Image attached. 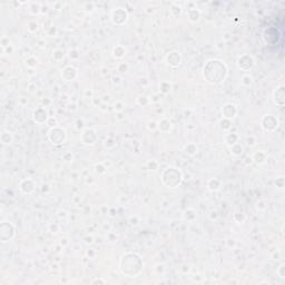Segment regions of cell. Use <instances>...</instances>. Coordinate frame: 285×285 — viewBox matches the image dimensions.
<instances>
[{"instance_id":"6da1fadb","label":"cell","mask_w":285,"mask_h":285,"mask_svg":"<svg viewBox=\"0 0 285 285\" xmlns=\"http://www.w3.org/2000/svg\"><path fill=\"white\" fill-rule=\"evenodd\" d=\"M48 137L54 145L64 144L66 141V131L61 128L54 127L48 133Z\"/></svg>"},{"instance_id":"7a4b0ae2","label":"cell","mask_w":285,"mask_h":285,"mask_svg":"<svg viewBox=\"0 0 285 285\" xmlns=\"http://www.w3.org/2000/svg\"><path fill=\"white\" fill-rule=\"evenodd\" d=\"M278 126V120L273 115H265L262 119V127L266 131H275Z\"/></svg>"},{"instance_id":"3957f363","label":"cell","mask_w":285,"mask_h":285,"mask_svg":"<svg viewBox=\"0 0 285 285\" xmlns=\"http://www.w3.org/2000/svg\"><path fill=\"white\" fill-rule=\"evenodd\" d=\"M110 17H111V20H113L114 24L123 25L127 20L128 15H127V12H126V10L123 9V8H116L115 10L111 11Z\"/></svg>"},{"instance_id":"277c9868","label":"cell","mask_w":285,"mask_h":285,"mask_svg":"<svg viewBox=\"0 0 285 285\" xmlns=\"http://www.w3.org/2000/svg\"><path fill=\"white\" fill-rule=\"evenodd\" d=\"M273 99L274 103L277 106L282 107L284 105V99H285V87L283 85L278 86L275 88L274 93H273Z\"/></svg>"},{"instance_id":"5b68a950","label":"cell","mask_w":285,"mask_h":285,"mask_svg":"<svg viewBox=\"0 0 285 285\" xmlns=\"http://www.w3.org/2000/svg\"><path fill=\"white\" fill-rule=\"evenodd\" d=\"M222 113L224 114L225 118H233L236 115V107L233 104H226L222 109Z\"/></svg>"},{"instance_id":"8992f818","label":"cell","mask_w":285,"mask_h":285,"mask_svg":"<svg viewBox=\"0 0 285 285\" xmlns=\"http://www.w3.org/2000/svg\"><path fill=\"white\" fill-rule=\"evenodd\" d=\"M167 61H168L169 65L173 66V67L178 66L179 64H181V55H179V52L172 51L167 56Z\"/></svg>"},{"instance_id":"52a82bcc","label":"cell","mask_w":285,"mask_h":285,"mask_svg":"<svg viewBox=\"0 0 285 285\" xmlns=\"http://www.w3.org/2000/svg\"><path fill=\"white\" fill-rule=\"evenodd\" d=\"M245 65H247L246 67H247V69H251L253 66H254V59L252 58L251 56H247V60L246 61H244L243 58L242 57H240L238 58V60H237V66H238V68L243 69L245 68Z\"/></svg>"},{"instance_id":"ba28073f","label":"cell","mask_w":285,"mask_h":285,"mask_svg":"<svg viewBox=\"0 0 285 285\" xmlns=\"http://www.w3.org/2000/svg\"><path fill=\"white\" fill-rule=\"evenodd\" d=\"M266 154H265L264 151H256L254 155H253V159H254L257 164H264L265 163V161H266Z\"/></svg>"},{"instance_id":"9c48e42d","label":"cell","mask_w":285,"mask_h":285,"mask_svg":"<svg viewBox=\"0 0 285 285\" xmlns=\"http://www.w3.org/2000/svg\"><path fill=\"white\" fill-rule=\"evenodd\" d=\"M187 15H188L189 20L192 22H196V21L199 20V17H200V14H199L198 10H196V8H191L187 11Z\"/></svg>"},{"instance_id":"30bf717a","label":"cell","mask_w":285,"mask_h":285,"mask_svg":"<svg viewBox=\"0 0 285 285\" xmlns=\"http://www.w3.org/2000/svg\"><path fill=\"white\" fill-rule=\"evenodd\" d=\"M113 55H114V57H116V58H118V59L123 58V57L126 55V49H124V47H121V46H117V47L114 48Z\"/></svg>"},{"instance_id":"8fae6325","label":"cell","mask_w":285,"mask_h":285,"mask_svg":"<svg viewBox=\"0 0 285 285\" xmlns=\"http://www.w3.org/2000/svg\"><path fill=\"white\" fill-rule=\"evenodd\" d=\"M157 127L159 128L161 131H164V127H167V129L169 131V129L172 128V124H171V123H169L167 119H161V120H159V121H158Z\"/></svg>"},{"instance_id":"7c38bea8","label":"cell","mask_w":285,"mask_h":285,"mask_svg":"<svg viewBox=\"0 0 285 285\" xmlns=\"http://www.w3.org/2000/svg\"><path fill=\"white\" fill-rule=\"evenodd\" d=\"M230 151H232V154H233V155H235V156H238V155H240L242 153H243V147H242L240 144H235V145H233V146H232Z\"/></svg>"},{"instance_id":"4fadbf2b","label":"cell","mask_w":285,"mask_h":285,"mask_svg":"<svg viewBox=\"0 0 285 285\" xmlns=\"http://www.w3.org/2000/svg\"><path fill=\"white\" fill-rule=\"evenodd\" d=\"M185 151H186V154L193 156V155H195L196 153H197V147H196L194 144H188L185 147Z\"/></svg>"},{"instance_id":"5bb4252c","label":"cell","mask_w":285,"mask_h":285,"mask_svg":"<svg viewBox=\"0 0 285 285\" xmlns=\"http://www.w3.org/2000/svg\"><path fill=\"white\" fill-rule=\"evenodd\" d=\"M227 136H228V137H230V141H226L227 145L233 146V145L237 144V141H238V136H237L236 134H228Z\"/></svg>"},{"instance_id":"9a60e30c","label":"cell","mask_w":285,"mask_h":285,"mask_svg":"<svg viewBox=\"0 0 285 285\" xmlns=\"http://www.w3.org/2000/svg\"><path fill=\"white\" fill-rule=\"evenodd\" d=\"M252 83H253V78L250 75H245L242 78V84L245 86H250V85H252Z\"/></svg>"},{"instance_id":"2e32d148","label":"cell","mask_w":285,"mask_h":285,"mask_svg":"<svg viewBox=\"0 0 285 285\" xmlns=\"http://www.w3.org/2000/svg\"><path fill=\"white\" fill-rule=\"evenodd\" d=\"M37 29H38V24L36 21H30V22L28 24V30L29 31L34 32V31H36Z\"/></svg>"},{"instance_id":"e0dca14e","label":"cell","mask_w":285,"mask_h":285,"mask_svg":"<svg viewBox=\"0 0 285 285\" xmlns=\"http://www.w3.org/2000/svg\"><path fill=\"white\" fill-rule=\"evenodd\" d=\"M246 144H247L248 146H255V144H256V139H255V137L250 136V137L246 138Z\"/></svg>"},{"instance_id":"ac0fdd59","label":"cell","mask_w":285,"mask_h":285,"mask_svg":"<svg viewBox=\"0 0 285 285\" xmlns=\"http://www.w3.org/2000/svg\"><path fill=\"white\" fill-rule=\"evenodd\" d=\"M128 69V65L127 64H119L118 65V71L120 72H126Z\"/></svg>"},{"instance_id":"d6986e66","label":"cell","mask_w":285,"mask_h":285,"mask_svg":"<svg viewBox=\"0 0 285 285\" xmlns=\"http://www.w3.org/2000/svg\"><path fill=\"white\" fill-rule=\"evenodd\" d=\"M276 186H277L278 188H283L284 187V179H283V177H278V178H276Z\"/></svg>"},{"instance_id":"ffe728a7","label":"cell","mask_w":285,"mask_h":285,"mask_svg":"<svg viewBox=\"0 0 285 285\" xmlns=\"http://www.w3.org/2000/svg\"><path fill=\"white\" fill-rule=\"evenodd\" d=\"M284 267H285V265L282 264L281 266H280V268L277 270V273L280 274V276H281V277H284V273H283V270H284Z\"/></svg>"},{"instance_id":"44dd1931","label":"cell","mask_w":285,"mask_h":285,"mask_svg":"<svg viewBox=\"0 0 285 285\" xmlns=\"http://www.w3.org/2000/svg\"><path fill=\"white\" fill-rule=\"evenodd\" d=\"M123 107H124V105L120 103V101H117V104H115V110H121Z\"/></svg>"},{"instance_id":"7402d4cb","label":"cell","mask_w":285,"mask_h":285,"mask_svg":"<svg viewBox=\"0 0 285 285\" xmlns=\"http://www.w3.org/2000/svg\"><path fill=\"white\" fill-rule=\"evenodd\" d=\"M85 240H85V242H86L87 244L93 243V237H91V236H89V237H88V236H87V237H85Z\"/></svg>"}]
</instances>
